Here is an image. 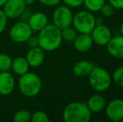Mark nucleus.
Wrapping results in <instances>:
<instances>
[{"instance_id": "0eeeda50", "label": "nucleus", "mask_w": 123, "mask_h": 122, "mask_svg": "<svg viewBox=\"0 0 123 122\" xmlns=\"http://www.w3.org/2000/svg\"><path fill=\"white\" fill-rule=\"evenodd\" d=\"M33 34V30L27 22L18 21L10 28L8 35L12 41L17 44H24Z\"/></svg>"}, {"instance_id": "72a5a7b5", "label": "nucleus", "mask_w": 123, "mask_h": 122, "mask_svg": "<svg viewBox=\"0 0 123 122\" xmlns=\"http://www.w3.org/2000/svg\"><path fill=\"white\" fill-rule=\"evenodd\" d=\"M6 1L7 0H0V8L3 6V4L6 3Z\"/></svg>"}, {"instance_id": "6e6552de", "label": "nucleus", "mask_w": 123, "mask_h": 122, "mask_svg": "<svg viewBox=\"0 0 123 122\" xmlns=\"http://www.w3.org/2000/svg\"><path fill=\"white\" fill-rule=\"evenodd\" d=\"M105 115L109 120L119 122L123 120V99H114L106 104Z\"/></svg>"}, {"instance_id": "9b49d317", "label": "nucleus", "mask_w": 123, "mask_h": 122, "mask_svg": "<svg viewBox=\"0 0 123 122\" xmlns=\"http://www.w3.org/2000/svg\"><path fill=\"white\" fill-rule=\"evenodd\" d=\"M108 54L115 59H123V36L111 37L106 45Z\"/></svg>"}, {"instance_id": "2eb2a0df", "label": "nucleus", "mask_w": 123, "mask_h": 122, "mask_svg": "<svg viewBox=\"0 0 123 122\" xmlns=\"http://www.w3.org/2000/svg\"><path fill=\"white\" fill-rule=\"evenodd\" d=\"M73 43L74 49L80 53L89 51L94 44L91 34H79Z\"/></svg>"}, {"instance_id": "6ab92c4d", "label": "nucleus", "mask_w": 123, "mask_h": 122, "mask_svg": "<svg viewBox=\"0 0 123 122\" xmlns=\"http://www.w3.org/2000/svg\"><path fill=\"white\" fill-rule=\"evenodd\" d=\"M105 3V0H84L83 2V5L86 8V10L91 13L99 12Z\"/></svg>"}, {"instance_id": "aec40b11", "label": "nucleus", "mask_w": 123, "mask_h": 122, "mask_svg": "<svg viewBox=\"0 0 123 122\" xmlns=\"http://www.w3.org/2000/svg\"><path fill=\"white\" fill-rule=\"evenodd\" d=\"M61 35L63 40L66 41L68 43H71L74 42L75 38L77 37L78 32L75 30V29L74 27L70 26L61 30Z\"/></svg>"}, {"instance_id": "dca6fc26", "label": "nucleus", "mask_w": 123, "mask_h": 122, "mask_svg": "<svg viewBox=\"0 0 123 122\" xmlns=\"http://www.w3.org/2000/svg\"><path fill=\"white\" fill-rule=\"evenodd\" d=\"M86 105L91 113H100L105 110L106 100L103 95L100 94H95L88 99Z\"/></svg>"}, {"instance_id": "a211bd4d", "label": "nucleus", "mask_w": 123, "mask_h": 122, "mask_svg": "<svg viewBox=\"0 0 123 122\" xmlns=\"http://www.w3.org/2000/svg\"><path fill=\"white\" fill-rule=\"evenodd\" d=\"M29 63L25 57H17L12 61L11 70L17 75H23L29 70Z\"/></svg>"}, {"instance_id": "7ed1b4c3", "label": "nucleus", "mask_w": 123, "mask_h": 122, "mask_svg": "<svg viewBox=\"0 0 123 122\" xmlns=\"http://www.w3.org/2000/svg\"><path fill=\"white\" fill-rule=\"evenodd\" d=\"M63 119L65 122H89L91 112L85 103L71 102L64 109Z\"/></svg>"}, {"instance_id": "7c9ffc66", "label": "nucleus", "mask_w": 123, "mask_h": 122, "mask_svg": "<svg viewBox=\"0 0 123 122\" xmlns=\"http://www.w3.org/2000/svg\"><path fill=\"white\" fill-rule=\"evenodd\" d=\"M31 14H32V13H31L30 10L29 9H25L24 10V12L21 13V15L19 16L20 19H21V21H25V22H28V20L29 19V18H30Z\"/></svg>"}, {"instance_id": "20e7f679", "label": "nucleus", "mask_w": 123, "mask_h": 122, "mask_svg": "<svg viewBox=\"0 0 123 122\" xmlns=\"http://www.w3.org/2000/svg\"><path fill=\"white\" fill-rule=\"evenodd\" d=\"M88 79L91 88L97 92H104L108 90L112 80L110 73L106 70L98 66H94L88 75Z\"/></svg>"}, {"instance_id": "f257e3e1", "label": "nucleus", "mask_w": 123, "mask_h": 122, "mask_svg": "<svg viewBox=\"0 0 123 122\" xmlns=\"http://www.w3.org/2000/svg\"><path fill=\"white\" fill-rule=\"evenodd\" d=\"M39 46L44 52H53L61 46L63 42L61 29L54 23H48L44 29L39 31Z\"/></svg>"}, {"instance_id": "ddd939ff", "label": "nucleus", "mask_w": 123, "mask_h": 122, "mask_svg": "<svg viewBox=\"0 0 123 122\" xmlns=\"http://www.w3.org/2000/svg\"><path fill=\"white\" fill-rule=\"evenodd\" d=\"M44 58H45L44 50H43L39 46L29 49L25 56V59H27L29 66L33 68L40 66L44 63Z\"/></svg>"}, {"instance_id": "f3484780", "label": "nucleus", "mask_w": 123, "mask_h": 122, "mask_svg": "<svg viewBox=\"0 0 123 122\" xmlns=\"http://www.w3.org/2000/svg\"><path fill=\"white\" fill-rule=\"evenodd\" d=\"M95 65L88 60H80L74 64L73 67V74L77 77H88Z\"/></svg>"}, {"instance_id": "cd10ccee", "label": "nucleus", "mask_w": 123, "mask_h": 122, "mask_svg": "<svg viewBox=\"0 0 123 122\" xmlns=\"http://www.w3.org/2000/svg\"><path fill=\"white\" fill-rule=\"evenodd\" d=\"M65 5L70 7V8H78L83 4L84 0H61Z\"/></svg>"}, {"instance_id": "1a4fd4ad", "label": "nucleus", "mask_w": 123, "mask_h": 122, "mask_svg": "<svg viewBox=\"0 0 123 122\" xmlns=\"http://www.w3.org/2000/svg\"><path fill=\"white\" fill-rule=\"evenodd\" d=\"M91 36L94 44L100 46H105L107 44L112 37L111 31L106 25L96 24L91 33Z\"/></svg>"}, {"instance_id": "a878e982", "label": "nucleus", "mask_w": 123, "mask_h": 122, "mask_svg": "<svg viewBox=\"0 0 123 122\" xmlns=\"http://www.w3.org/2000/svg\"><path fill=\"white\" fill-rule=\"evenodd\" d=\"M8 18L6 17L5 13H3V9H0V34H3L7 28Z\"/></svg>"}, {"instance_id": "b1692460", "label": "nucleus", "mask_w": 123, "mask_h": 122, "mask_svg": "<svg viewBox=\"0 0 123 122\" xmlns=\"http://www.w3.org/2000/svg\"><path fill=\"white\" fill-rule=\"evenodd\" d=\"M111 78L116 85L123 88V66L116 69L115 71L113 72Z\"/></svg>"}, {"instance_id": "423d86ee", "label": "nucleus", "mask_w": 123, "mask_h": 122, "mask_svg": "<svg viewBox=\"0 0 123 122\" xmlns=\"http://www.w3.org/2000/svg\"><path fill=\"white\" fill-rule=\"evenodd\" d=\"M73 13L70 7L66 5H60L54 10L52 15L53 23L60 29H64L67 27L72 26Z\"/></svg>"}, {"instance_id": "c756f323", "label": "nucleus", "mask_w": 123, "mask_h": 122, "mask_svg": "<svg viewBox=\"0 0 123 122\" xmlns=\"http://www.w3.org/2000/svg\"><path fill=\"white\" fill-rule=\"evenodd\" d=\"M109 3L115 9H123V0H109Z\"/></svg>"}, {"instance_id": "4be33fe9", "label": "nucleus", "mask_w": 123, "mask_h": 122, "mask_svg": "<svg viewBox=\"0 0 123 122\" xmlns=\"http://www.w3.org/2000/svg\"><path fill=\"white\" fill-rule=\"evenodd\" d=\"M15 122H29L31 121V113L27 110H20L13 116Z\"/></svg>"}, {"instance_id": "f8f14e48", "label": "nucleus", "mask_w": 123, "mask_h": 122, "mask_svg": "<svg viewBox=\"0 0 123 122\" xmlns=\"http://www.w3.org/2000/svg\"><path fill=\"white\" fill-rule=\"evenodd\" d=\"M15 88V79L9 71L0 72V94H10Z\"/></svg>"}, {"instance_id": "f03ea898", "label": "nucleus", "mask_w": 123, "mask_h": 122, "mask_svg": "<svg viewBox=\"0 0 123 122\" xmlns=\"http://www.w3.org/2000/svg\"><path fill=\"white\" fill-rule=\"evenodd\" d=\"M18 87L24 96L28 98L35 97L41 91L42 80L37 74L29 71L19 76Z\"/></svg>"}, {"instance_id": "5701e85b", "label": "nucleus", "mask_w": 123, "mask_h": 122, "mask_svg": "<svg viewBox=\"0 0 123 122\" xmlns=\"http://www.w3.org/2000/svg\"><path fill=\"white\" fill-rule=\"evenodd\" d=\"M31 122H49V117L45 112L37 110L31 114Z\"/></svg>"}, {"instance_id": "2f4dec72", "label": "nucleus", "mask_w": 123, "mask_h": 122, "mask_svg": "<svg viewBox=\"0 0 123 122\" xmlns=\"http://www.w3.org/2000/svg\"><path fill=\"white\" fill-rule=\"evenodd\" d=\"M36 0H24L25 3L26 4V6H29V5H32L35 3Z\"/></svg>"}, {"instance_id": "412c9836", "label": "nucleus", "mask_w": 123, "mask_h": 122, "mask_svg": "<svg viewBox=\"0 0 123 122\" xmlns=\"http://www.w3.org/2000/svg\"><path fill=\"white\" fill-rule=\"evenodd\" d=\"M13 59L8 54L0 53V72L11 70V65Z\"/></svg>"}, {"instance_id": "473e14b6", "label": "nucleus", "mask_w": 123, "mask_h": 122, "mask_svg": "<svg viewBox=\"0 0 123 122\" xmlns=\"http://www.w3.org/2000/svg\"><path fill=\"white\" fill-rule=\"evenodd\" d=\"M120 33H121V35L123 36V22L121 24V27H120Z\"/></svg>"}, {"instance_id": "4468645a", "label": "nucleus", "mask_w": 123, "mask_h": 122, "mask_svg": "<svg viewBox=\"0 0 123 122\" xmlns=\"http://www.w3.org/2000/svg\"><path fill=\"white\" fill-rule=\"evenodd\" d=\"M33 32H39L49 23L48 16L43 12H36L31 14L27 22Z\"/></svg>"}, {"instance_id": "bb28decb", "label": "nucleus", "mask_w": 123, "mask_h": 122, "mask_svg": "<svg viewBox=\"0 0 123 122\" xmlns=\"http://www.w3.org/2000/svg\"><path fill=\"white\" fill-rule=\"evenodd\" d=\"M26 44V45L29 48V49H32V48H35L39 46V40H38V37L37 36H34L32 35L29 38V39L26 40V42L25 43Z\"/></svg>"}, {"instance_id": "393cba45", "label": "nucleus", "mask_w": 123, "mask_h": 122, "mask_svg": "<svg viewBox=\"0 0 123 122\" xmlns=\"http://www.w3.org/2000/svg\"><path fill=\"white\" fill-rule=\"evenodd\" d=\"M100 12L101 13V14L105 18H110L112 17L115 12V8L110 4V3H105L103 6L101 7Z\"/></svg>"}, {"instance_id": "9d476101", "label": "nucleus", "mask_w": 123, "mask_h": 122, "mask_svg": "<svg viewBox=\"0 0 123 122\" xmlns=\"http://www.w3.org/2000/svg\"><path fill=\"white\" fill-rule=\"evenodd\" d=\"M26 8L24 0H7L3 6V11L9 19L19 18L21 13Z\"/></svg>"}, {"instance_id": "c85d7f7f", "label": "nucleus", "mask_w": 123, "mask_h": 122, "mask_svg": "<svg viewBox=\"0 0 123 122\" xmlns=\"http://www.w3.org/2000/svg\"><path fill=\"white\" fill-rule=\"evenodd\" d=\"M41 4L48 7H55L59 5L61 0H38Z\"/></svg>"}, {"instance_id": "39448f33", "label": "nucleus", "mask_w": 123, "mask_h": 122, "mask_svg": "<svg viewBox=\"0 0 123 122\" xmlns=\"http://www.w3.org/2000/svg\"><path fill=\"white\" fill-rule=\"evenodd\" d=\"M72 25L79 34H91L96 26V18L91 12L81 10L74 14Z\"/></svg>"}]
</instances>
